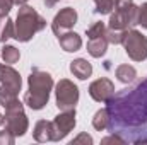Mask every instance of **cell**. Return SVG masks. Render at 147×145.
Masks as SVG:
<instances>
[{"label":"cell","instance_id":"obj_1","mask_svg":"<svg viewBox=\"0 0 147 145\" xmlns=\"http://www.w3.org/2000/svg\"><path fill=\"white\" fill-rule=\"evenodd\" d=\"M111 128L130 142L147 140V79L113 97Z\"/></svg>","mask_w":147,"mask_h":145},{"label":"cell","instance_id":"obj_2","mask_svg":"<svg viewBox=\"0 0 147 145\" xmlns=\"http://www.w3.org/2000/svg\"><path fill=\"white\" fill-rule=\"evenodd\" d=\"M31 92L28 94V103L31 108H41L48 101V92L51 87V79L48 73L34 72L29 79Z\"/></svg>","mask_w":147,"mask_h":145},{"label":"cell","instance_id":"obj_3","mask_svg":"<svg viewBox=\"0 0 147 145\" xmlns=\"http://www.w3.org/2000/svg\"><path fill=\"white\" fill-rule=\"evenodd\" d=\"M43 26H45V21L38 15L36 12L33 9H29V7H24L19 12V17H17V31H16V36L14 38L21 39V41H28Z\"/></svg>","mask_w":147,"mask_h":145},{"label":"cell","instance_id":"obj_4","mask_svg":"<svg viewBox=\"0 0 147 145\" xmlns=\"http://www.w3.org/2000/svg\"><path fill=\"white\" fill-rule=\"evenodd\" d=\"M123 43H125L127 53L134 60H144L147 56V39L140 33L132 31V33L123 34Z\"/></svg>","mask_w":147,"mask_h":145},{"label":"cell","instance_id":"obj_5","mask_svg":"<svg viewBox=\"0 0 147 145\" xmlns=\"http://www.w3.org/2000/svg\"><path fill=\"white\" fill-rule=\"evenodd\" d=\"M77 96H79L77 87L74 84H70L69 80H62L58 84V87H57V99H58V106L60 108H69V106L75 104Z\"/></svg>","mask_w":147,"mask_h":145},{"label":"cell","instance_id":"obj_6","mask_svg":"<svg viewBox=\"0 0 147 145\" xmlns=\"http://www.w3.org/2000/svg\"><path fill=\"white\" fill-rule=\"evenodd\" d=\"M75 21H77V14H75V10H74V9H65V10H62V12L55 17L53 31H55L57 34H60L62 29H69V28H72L74 24H75Z\"/></svg>","mask_w":147,"mask_h":145},{"label":"cell","instance_id":"obj_7","mask_svg":"<svg viewBox=\"0 0 147 145\" xmlns=\"http://www.w3.org/2000/svg\"><path fill=\"white\" fill-rule=\"evenodd\" d=\"M113 92V85H111L110 80L106 79H101V80H96L92 85H91V96L98 101H105L108 99Z\"/></svg>","mask_w":147,"mask_h":145},{"label":"cell","instance_id":"obj_8","mask_svg":"<svg viewBox=\"0 0 147 145\" xmlns=\"http://www.w3.org/2000/svg\"><path fill=\"white\" fill-rule=\"evenodd\" d=\"M60 44L63 46L65 51H77L80 48V38L77 36V34H74V33L63 34V36L60 38Z\"/></svg>","mask_w":147,"mask_h":145},{"label":"cell","instance_id":"obj_9","mask_svg":"<svg viewBox=\"0 0 147 145\" xmlns=\"http://www.w3.org/2000/svg\"><path fill=\"white\" fill-rule=\"evenodd\" d=\"M70 70H72V73H75L79 79H87V77L91 75V72H92L91 65H89L86 60H75V62H72Z\"/></svg>","mask_w":147,"mask_h":145},{"label":"cell","instance_id":"obj_10","mask_svg":"<svg viewBox=\"0 0 147 145\" xmlns=\"http://www.w3.org/2000/svg\"><path fill=\"white\" fill-rule=\"evenodd\" d=\"M87 50H89V53H91L92 56H101V55L106 51V41L101 39V38H94V39H91Z\"/></svg>","mask_w":147,"mask_h":145},{"label":"cell","instance_id":"obj_11","mask_svg":"<svg viewBox=\"0 0 147 145\" xmlns=\"http://www.w3.org/2000/svg\"><path fill=\"white\" fill-rule=\"evenodd\" d=\"M116 75H118V79H120L121 82H130V80L135 77V70H134V67L123 65V67H120V68L116 70Z\"/></svg>","mask_w":147,"mask_h":145},{"label":"cell","instance_id":"obj_12","mask_svg":"<svg viewBox=\"0 0 147 145\" xmlns=\"http://www.w3.org/2000/svg\"><path fill=\"white\" fill-rule=\"evenodd\" d=\"M14 34L12 31V22L9 19H2L0 21V41H5L7 38H10Z\"/></svg>","mask_w":147,"mask_h":145},{"label":"cell","instance_id":"obj_13","mask_svg":"<svg viewBox=\"0 0 147 145\" xmlns=\"http://www.w3.org/2000/svg\"><path fill=\"white\" fill-rule=\"evenodd\" d=\"M2 55H3V60H5L7 63H14V62L19 60V51H17L16 48H12V46H5Z\"/></svg>","mask_w":147,"mask_h":145},{"label":"cell","instance_id":"obj_14","mask_svg":"<svg viewBox=\"0 0 147 145\" xmlns=\"http://www.w3.org/2000/svg\"><path fill=\"white\" fill-rule=\"evenodd\" d=\"M113 0H96V5H98V12H101V14H108L111 9H113Z\"/></svg>","mask_w":147,"mask_h":145},{"label":"cell","instance_id":"obj_15","mask_svg":"<svg viewBox=\"0 0 147 145\" xmlns=\"http://www.w3.org/2000/svg\"><path fill=\"white\" fill-rule=\"evenodd\" d=\"M103 31H105V26H103L101 22H98L96 26H92V28L87 31V34H89V38H91V39H94V38H101Z\"/></svg>","mask_w":147,"mask_h":145},{"label":"cell","instance_id":"obj_16","mask_svg":"<svg viewBox=\"0 0 147 145\" xmlns=\"http://www.w3.org/2000/svg\"><path fill=\"white\" fill-rule=\"evenodd\" d=\"M137 22L142 24L144 28H147V3L139 10V17H137Z\"/></svg>","mask_w":147,"mask_h":145},{"label":"cell","instance_id":"obj_17","mask_svg":"<svg viewBox=\"0 0 147 145\" xmlns=\"http://www.w3.org/2000/svg\"><path fill=\"white\" fill-rule=\"evenodd\" d=\"M10 3H12V0H0V17L10 10Z\"/></svg>","mask_w":147,"mask_h":145},{"label":"cell","instance_id":"obj_18","mask_svg":"<svg viewBox=\"0 0 147 145\" xmlns=\"http://www.w3.org/2000/svg\"><path fill=\"white\" fill-rule=\"evenodd\" d=\"M12 2H16V3H24L26 0H12Z\"/></svg>","mask_w":147,"mask_h":145},{"label":"cell","instance_id":"obj_19","mask_svg":"<svg viewBox=\"0 0 147 145\" xmlns=\"http://www.w3.org/2000/svg\"><path fill=\"white\" fill-rule=\"evenodd\" d=\"M53 2H55V0H48V5H53Z\"/></svg>","mask_w":147,"mask_h":145}]
</instances>
